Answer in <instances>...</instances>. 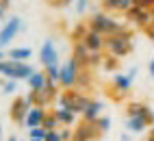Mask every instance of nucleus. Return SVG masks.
<instances>
[{
    "label": "nucleus",
    "instance_id": "nucleus-1",
    "mask_svg": "<svg viewBox=\"0 0 154 141\" xmlns=\"http://www.w3.org/2000/svg\"><path fill=\"white\" fill-rule=\"evenodd\" d=\"M89 102H91V98L85 91H80V89H61V93L54 100L57 109H67L74 115H83L85 109L89 106Z\"/></svg>",
    "mask_w": 154,
    "mask_h": 141
},
{
    "label": "nucleus",
    "instance_id": "nucleus-2",
    "mask_svg": "<svg viewBox=\"0 0 154 141\" xmlns=\"http://www.w3.org/2000/svg\"><path fill=\"white\" fill-rule=\"evenodd\" d=\"M87 26H89V31H96V33L104 35V37L117 35V33H122V31L126 28L122 22H117L115 17H111L106 11H96V13H91Z\"/></svg>",
    "mask_w": 154,
    "mask_h": 141
},
{
    "label": "nucleus",
    "instance_id": "nucleus-3",
    "mask_svg": "<svg viewBox=\"0 0 154 141\" xmlns=\"http://www.w3.org/2000/svg\"><path fill=\"white\" fill-rule=\"evenodd\" d=\"M104 50H106V54L115 57V59L128 57L132 52V33L128 31V28H124L122 33L106 37L104 39Z\"/></svg>",
    "mask_w": 154,
    "mask_h": 141
},
{
    "label": "nucleus",
    "instance_id": "nucleus-4",
    "mask_svg": "<svg viewBox=\"0 0 154 141\" xmlns=\"http://www.w3.org/2000/svg\"><path fill=\"white\" fill-rule=\"evenodd\" d=\"M0 74L5 78H11V80H28L35 74V69L30 63H20V61L5 59V61H0Z\"/></svg>",
    "mask_w": 154,
    "mask_h": 141
},
{
    "label": "nucleus",
    "instance_id": "nucleus-5",
    "mask_svg": "<svg viewBox=\"0 0 154 141\" xmlns=\"http://www.w3.org/2000/svg\"><path fill=\"white\" fill-rule=\"evenodd\" d=\"M80 67L74 59H67L65 63H61V78H59V87L61 89H76L78 83V74H80Z\"/></svg>",
    "mask_w": 154,
    "mask_h": 141
},
{
    "label": "nucleus",
    "instance_id": "nucleus-6",
    "mask_svg": "<svg viewBox=\"0 0 154 141\" xmlns=\"http://www.w3.org/2000/svg\"><path fill=\"white\" fill-rule=\"evenodd\" d=\"M22 31H26V24L22 22V17H17V15L9 17L5 22V26L0 28V50L7 48L17 37V33H22Z\"/></svg>",
    "mask_w": 154,
    "mask_h": 141
},
{
    "label": "nucleus",
    "instance_id": "nucleus-7",
    "mask_svg": "<svg viewBox=\"0 0 154 141\" xmlns=\"http://www.w3.org/2000/svg\"><path fill=\"white\" fill-rule=\"evenodd\" d=\"M33 109L28 104V100H26V96H15L13 98V102H11V106H9V115H11V119H13V124H17L20 128L24 126V122H26V115H28V111Z\"/></svg>",
    "mask_w": 154,
    "mask_h": 141
},
{
    "label": "nucleus",
    "instance_id": "nucleus-8",
    "mask_svg": "<svg viewBox=\"0 0 154 141\" xmlns=\"http://www.w3.org/2000/svg\"><path fill=\"white\" fill-rule=\"evenodd\" d=\"M102 135H100V130L96 128V124H91V122H78L74 126V139L72 141H98Z\"/></svg>",
    "mask_w": 154,
    "mask_h": 141
},
{
    "label": "nucleus",
    "instance_id": "nucleus-9",
    "mask_svg": "<svg viewBox=\"0 0 154 141\" xmlns=\"http://www.w3.org/2000/svg\"><path fill=\"white\" fill-rule=\"evenodd\" d=\"M39 61H42L44 67L59 65V50H57L52 39H46V41L42 44V48H39Z\"/></svg>",
    "mask_w": 154,
    "mask_h": 141
},
{
    "label": "nucleus",
    "instance_id": "nucleus-10",
    "mask_svg": "<svg viewBox=\"0 0 154 141\" xmlns=\"http://www.w3.org/2000/svg\"><path fill=\"white\" fill-rule=\"evenodd\" d=\"M126 20L132 24H137L141 28H148L152 24V11H146V9H141V7H130L128 11H126Z\"/></svg>",
    "mask_w": 154,
    "mask_h": 141
},
{
    "label": "nucleus",
    "instance_id": "nucleus-11",
    "mask_svg": "<svg viewBox=\"0 0 154 141\" xmlns=\"http://www.w3.org/2000/svg\"><path fill=\"white\" fill-rule=\"evenodd\" d=\"M132 83H135V78H130L128 74H122V72L113 74V91H115V100H119L124 93H128Z\"/></svg>",
    "mask_w": 154,
    "mask_h": 141
},
{
    "label": "nucleus",
    "instance_id": "nucleus-12",
    "mask_svg": "<svg viewBox=\"0 0 154 141\" xmlns=\"http://www.w3.org/2000/svg\"><path fill=\"white\" fill-rule=\"evenodd\" d=\"M104 39H106L104 35H100L96 31H87L83 44H85V48L89 52H102V50H104Z\"/></svg>",
    "mask_w": 154,
    "mask_h": 141
},
{
    "label": "nucleus",
    "instance_id": "nucleus-13",
    "mask_svg": "<svg viewBox=\"0 0 154 141\" xmlns=\"http://www.w3.org/2000/svg\"><path fill=\"white\" fill-rule=\"evenodd\" d=\"M46 113H48V109H44V106H33V109L28 111V115H26L24 126H26V128H37V126H42Z\"/></svg>",
    "mask_w": 154,
    "mask_h": 141
},
{
    "label": "nucleus",
    "instance_id": "nucleus-14",
    "mask_svg": "<svg viewBox=\"0 0 154 141\" xmlns=\"http://www.w3.org/2000/svg\"><path fill=\"white\" fill-rule=\"evenodd\" d=\"M89 54H91V52H89V50L85 48V44H83V41H76L74 46H72V59H74V61H76L80 67H83V69L87 67Z\"/></svg>",
    "mask_w": 154,
    "mask_h": 141
},
{
    "label": "nucleus",
    "instance_id": "nucleus-15",
    "mask_svg": "<svg viewBox=\"0 0 154 141\" xmlns=\"http://www.w3.org/2000/svg\"><path fill=\"white\" fill-rule=\"evenodd\" d=\"M102 111H104V104H102L100 100H94V98H91L89 106L85 109V113H83V119H85V122H91V124H94L96 119L102 115Z\"/></svg>",
    "mask_w": 154,
    "mask_h": 141
},
{
    "label": "nucleus",
    "instance_id": "nucleus-16",
    "mask_svg": "<svg viewBox=\"0 0 154 141\" xmlns=\"http://www.w3.org/2000/svg\"><path fill=\"white\" fill-rule=\"evenodd\" d=\"M104 11H128L130 7H135V0H102Z\"/></svg>",
    "mask_w": 154,
    "mask_h": 141
},
{
    "label": "nucleus",
    "instance_id": "nucleus-17",
    "mask_svg": "<svg viewBox=\"0 0 154 141\" xmlns=\"http://www.w3.org/2000/svg\"><path fill=\"white\" fill-rule=\"evenodd\" d=\"M54 115H57V119H59V124H61V128H69V126H76V117L78 115H74L72 111H67V109H54Z\"/></svg>",
    "mask_w": 154,
    "mask_h": 141
},
{
    "label": "nucleus",
    "instance_id": "nucleus-18",
    "mask_svg": "<svg viewBox=\"0 0 154 141\" xmlns=\"http://www.w3.org/2000/svg\"><path fill=\"white\" fill-rule=\"evenodd\" d=\"M30 57H33V50H30V48H11L7 52V59H11V61H20V63H28Z\"/></svg>",
    "mask_w": 154,
    "mask_h": 141
},
{
    "label": "nucleus",
    "instance_id": "nucleus-19",
    "mask_svg": "<svg viewBox=\"0 0 154 141\" xmlns=\"http://www.w3.org/2000/svg\"><path fill=\"white\" fill-rule=\"evenodd\" d=\"M26 83L30 87V91H42V89L48 85V76H46V72H37V69H35V74L30 76Z\"/></svg>",
    "mask_w": 154,
    "mask_h": 141
},
{
    "label": "nucleus",
    "instance_id": "nucleus-20",
    "mask_svg": "<svg viewBox=\"0 0 154 141\" xmlns=\"http://www.w3.org/2000/svg\"><path fill=\"white\" fill-rule=\"evenodd\" d=\"M126 130L128 133H143L148 128V124L143 122V117H126Z\"/></svg>",
    "mask_w": 154,
    "mask_h": 141
},
{
    "label": "nucleus",
    "instance_id": "nucleus-21",
    "mask_svg": "<svg viewBox=\"0 0 154 141\" xmlns=\"http://www.w3.org/2000/svg\"><path fill=\"white\" fill-rule=\"evenodd\" d=\"M59 119H57V115H54V111H48L46 113V117H44V122H42V128H46L48 133L50 130H59Z\"/></svg>",
    "mask_w": 154,
    "mask_h": 141
},
{
    "label": "nucleus",
    "instance_id": "nucleus-22",
    "mask_svg": "<svg viewBox=\"0 0 154 141\" xmlns=\"http://www.w3.org/2000/svg\"><path fill=\"white\" fill-rule=\"evenodd\" d=\"M143 106H146V104L139 102V100H130V102H126V115L128 117H139Z\"/></svg>",
    "mask_w": 154,
    "mask_h": 141
},
{
    "label": "nucleus",
    "instance_id": "nucleus-23",
    "mask_svg": "<svg viewBox=\"0 0 154 141\" xmlns=\"http://www.w3.org/2000/svg\"><path fill=\"white\" fill-rule=\"evenodd\" d=\"M87 31H89V26L87 24H78V26H74V28H72V33H69V39H72V41H83V39H85V35H87Z\"/></svg>",
    "mask_w": 154,
    "mask_h": 141
},
{
    "label": "nucleus",
    "instance_id": "nucleus-24",
    "mask_svg": "<svg viewBox=\"0 0 154 141\" xmlns=\"http://www.w3.org/2000/svg\"><path fill=\"white\" fill-rule=\"evenodd\" d=\"M0 89H2L5 96H11L17 91V80H11V78H0Z\"/></svg>",
    "mask_w": 154,
    "mask_h": 141
},
{
    "label": "nucleus",
    "instance_id": "nucleus-25",
    "mask_svg": "<svg viewBox=\"0 0 154 141\" xmlns=\"http://www.w3.org/2000/svg\"><path fill=\"white\" fill-rule=\"evenodd\" d=\"M44 72H46V76H48L50 83H57V85H59V78H61V63H59V65H48V67H44Z\"/></svg>",
    "mask_w": 154,
    "mask_h": 141
},
{
    "label": "nucleus",
    "instance_id": "nucleus-26",
    "mask_svg": "<svg viewBox=\"0 0 154 141\" xmlns=\"http://www.w3.org/2000/svg\"><path fill=\"white\" fill-rule=\"evenodd\" d=\"M94 124H96V128L100 130V135H106L109 130H111V124H113V122H111V117H109V115H100Z\"/></svg>",
    "mask_w": 154,
    "mask_h": 141
},
{
    "label": "nucleus",
    "instance_id": "nucleus-27",
    "mask_svg": "<svg viewBox=\"0 0 154 141\" xmlns=\"http://www.w3.org/2000/svg\"><path fill=\"white\" fill-rule=\"evenodd\" d=\"M102 69H106V72L115 74L117 69H119V59H115V57L106 54V57H104V63H102Z\"/></svg>",
    "mask_w": 154,
    "mask_h": 141
},
{
    "label": "nucleus",
    "instance_id": "nucleus-28",
    "mask_svg": "<svg viewBox=\"0 0 154 141\" xmlns=\"http://www.w3.org/2000/svg\"><path fill=\"white\" fill-rule=\"evenodd\" d=\"M91 85V76H89V67H85V69H80V74H78V83H76V89H87Z\"/></svg>",
    "mask_w": 154,
    "mask_h": 141
},
{
    "label": "nucleus",
    "instance_id": "nucleus-29",
    "mask_svg": "<svg viewBox=\"0 0 154 141\" xmlns=\"http://www.w3.org/2000/svg\"><path fill=\"white\" fill-rule=\"evenodd\" d=\"M102 63H104V54H102V52H91V54H89V61H87V67H89V69L102 67Z\"/></svg>",
    "mask_w": 154,
    "mask_h": 141
},
{
    "label": "nucleus",
    "instance_id": "nucleus-30",
    "mask_svg": "<svg viewBox=\"0 0 154 141\" xmlns=\"http://www.w3.org/2000/svg\"><path fill=\"white\" fill-rule=\"evenodd\" d=\"M139 117H143V122L148 124V128H150V126H154V111H152V106H148V104H146Z\"/></svg>",
    "mask_w": 154,
    "mask_h": 141
},
{
    "label": "nucleus",
    "instance_id": "nucleus-31",
    "mask_svg": "<svg viewBox=\"0 0 154 141\" xmlns=\"http://www.w3.org/2000/svg\"><path fill=\"white\" fill-rule=\"evenodd\" d=\"M48 137V130L37 126V128H28V139H46Z\"/></svg>",
    "mask_w": 154,
    "mask_h": 141
},
{
    "label": "nucleus",
    "instance_id": "nucleus-32",
    "mask_svg": "<svg viewBox=\"0 0 154 141\" xmlns=\"http://www.w3.org/2000/svg\"><path fill=\"white\" fill-rule=\"evenodd\" d=\"M87 9H89V0H76V2H74V11L78 15L87 13Z\"/></svg>",
    "mask_w": 154,
    "mask_h": 141
},
{
    "label": "nucleus",
    "instance_id": "nucleus-33",
    "mask_svg": "<svg viewBox=\"0 0 154 141\" xmlns=\"http://www.w3.org/2000/svg\"><path fill=\"white\" fill-rule=\"evenodd\" d=\"M59 135H61V139H63V141H72V139H74V128H59Z\"/></svg>",
    "mask_w": 154,
    "mask_h": 141
},
{
    "label": "nucleus",
    "instance_id": "nucleus-34",
    "mask_svg": "<svg viewBox=\"0 0 154 141\" xmlns=\"http://www.w3.org/2000/svg\"><path fill=\"white\" fill-rule=\"evenodd\" d=\"M135 7H141L146 11H152L154 9V0H135Z\"/></svg>",
    "mask_w": 154,
    "mask_h": 141
},
{
    "label": "nucleus",
    "instance_id": "nucleus-35",
    "mask_svg": "<svg viewBox=\"0 0 154 141\" xmlns=\"http://www.w3.org/2000/svg\"><path fill=\"white\" fill-rule=\"evenodd\" d=\"M72 2H76V0H50V5L57 7V9H61V7H69Z\"/></svg>",
    "mask_w": 154,
    "mask_h": 141
},
{
    "label": "nucleus",
    "instance_id": "nucleus-36",
    "mask_svg": "<svg viewBox=\"0 0 154 141\" xmlns=\"http://www.w3.org/2000/svg\"><path fill=\"white\" fill-rule=\"evenodd\" d=\"M44 141H63V139H61L59 130H50V133H48V137H46Z\"/></svg>",
    "mask_w": 154,
    "mask_h": 141
},
{
    "label": "nucleus",
    "instance_id": "nucleus-37",
    "mask_svg": "<svg viewBox=\"0 0 154 141\" xmlns=\"http://www.w3.org/2000/svg\"><path fill=\"white\" fill-rule=\"evenodd\" d=\"M143 31H146V35H148L150 39H154V20H152V24H150L148 28H143Z\"/></svg>",
    "mask_w": 154,
    "mask_h": 141
},
{
    "label": "nucleus",
    "instance_id": "nucleus-38",
    "mask_svg": "<svg viewBox=\"0 0 154 141\" xmlns=\"http://www.w3.org/2000/svg\"><path fill=\"white\" fill-rule=\"evenodd\" d=\"M148 74H150V76L154 78V59H152V61L148 63Z\"/></svg>",
    "mask_w": 154,
    "mask_h": 141
},
{
    "label": "nucleus",
    "instance_id": "nucleus-39",
    "mask_svg": "<svg viewBox=\"0 0 154 141\" xmlns=\"http://www.w3.org/2000/svg\"><path fill=\"white\" fill-rule=\"evenodd\" d=\"M9 5H11V0H0V9H5V11L9 9Z\"/></svg>",
    "mask_w": 154,
    "mask_h": 141
},
{
    "label": "nucleus",
    "instance_id": "nucleus-40",
    "mask_svg": "<svg viewBox=\"0 0 154 141\" xmlns=\"http://www.w3.org/2000/svg\"><path fill=\"white\" fill-rule=\"evenodd\" d=\"M137 72H139V69H137V67H130V69H128V72H126V74H128L130 78H135V76H137Z\"/></svg>",
    "mask_w": 154,
    "mask_h": 141
},
{
    "label": "nucleus",
    "instance_id": "nucleus-41",
    "mask_svg": "<svg viewBox=\"0 0 154 141\" xmlns=\"http://www.w3.org/2000/svg\"><path fill=\"white\" fill-rule=\"evenodd\" d=\"M119 141H130V135H128V130H126V133H122V135H119Z\"/></svg>",
    "mask_w": 154,
    "mask_h": 141
},
{
    "label": "nucleus",
    "instance_id": "nucleus-42",
    "mask_svg": "<svg viewBox=\"0 0 154 141\" xmlns=\"http://www.w3.org/2000/svg\"><path fill=\"white\" fill-rule=\"evenodd\" d=\"M5 13H7L5 9H0V20H5ZM5 22H7V20H5Z\"/></svg>",
    "mask_w": 154,
    "mask_h": 141
},
{
    "label": "nucleus",
    "instance_id": "nucleus-43",
    "mask_svg": "<svg viewBox=\"0 0 154 141\" xmlns=\"http://www.w3.org/2000/svg\"><path fill=\"white\" fill-rule=\"evenodd\" d=\"M146 141H154V130H152V133H150V137H148Z\"/></svg>",
    "mask_w": 154,
    "mask_h": 141
},
{
    "label": "nucleus",
    "instance_id": "nucleus-44",
    "mask_svg": "<svg viewBox=\"0 0 154 141\" xmlns=\"http://www.w3.org/2000/svg\"><path fill=\"white\" fill-rule=\"evenodd\" d=\"M5 59H7V57H5V52L0 50V61H5Z\"/></svg>",
    "mask_w": 154,
    "mask_h": 141
},
{
    "label": "nucleus",
    "instance_id": "nucleus-45",
    "mask_svg": "<svg viewBox=\"0 0 154 141\" xmlns=\"http://www.w3.org/2000/svg\"><path fill=\"white\" fill-rule=\"evenodd\" d=\"M28 141H44V139H28Z\"/></svg>",
    "mask_w": 154,
    "mask_h": 141
}]
</instances>
